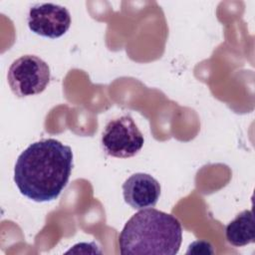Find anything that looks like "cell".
<instances>
[{"instance_id": "5b68a950", "label": "cell", "mask_w": 255, "mask_h": 255, "mask_svg": "<svg viewBox=\"0 0 255 255\" xmlns=\"http://www.w3.org/2000/svg\"><path fill=\"white\" fill-rule=\"evenodd\" d=\"M27 23L33 33L56 39L69 30L71 15L65 7L54 3L36 4L28 12Z\"/></svg>"}, {"instance_id": "8992f818", "label": "cell", "mask_w": 255, "mask_h": 255, "mask_svg": "<svg viewBox=\"0 0 255 255\" xmlns=\"http://www.w3.org/2000/svg\"><path fill=\"white\" fill-rule=\"evenodd\" d=\"M125 201L133 209L154 207L160 196V184L151 175L137 172L130 175L123 184Z\"/></svg>"}, {"instance_id": "3957f363", "label": "cell", "mask_w": 255, "mask_h": 255, "mask_svg": "<svg viewBox=\"0 0 255 255\" xmlns=\"http://www.w3.org/2000/svg\"><path fill=\"white\" fill-rule=\"evenodd\" d=\"M48 64L35 55H24L14 60L7 73L9 87L19 98L41 94L50 82Z\"/></svg>"}, {"instance_id": "7a4b0ae2", "label": "cell", "mask_w": 255, "mask_h": 255, "mask_svg": "<svg viewBox=\"0 0 255 255\" xmlns=\"http://www.w3.org/2000/svg\"><path fill=\"white\" fill-rule=\"evenodd\" d=\"M182 241V226L173 215L155 208L133 214L119 236L123 255H175Z\"/></svg>"}, {"instance_id": "ba28073f", "label": "cell", "mask_w": 255, "mask_h": 255, "mask_svg": "<svg viewBox=\"0 0 255 255\" xmlns=\"http://www.w3.org/2000/svg\"><path fill=\"white\" fill-rule=\"evenodd\" d=\"M188 253H195V254H209L213 253L212 246L209 242L207 241H194L188 246V250L186 252Z\"/></svg>"}, {"instance_id": "277c9868", "label": "cell", "mask_w": 255, "mask_h": 255, "mask_svg": "<svg viewBox=\"0 0 255 255\" xmlns=\"http://www.w3.org/2000/svg\"><path fill=\"white\" fill-rule=\"evenodd\" d=\"M101 142L106 154L128 158L134 156L141 149L144 137L132 118L125 115L106 125Z\"/></svg>"}, {"instance_id": "52a82bcc", "label": "cell", "mask_w": 255, "mask_h": 255, "mask_svg": "<svg viewBox=\"0 0 255 255\" xmlns=\"http://www.w3.org/2000/svg\"><path fill=\"white\" fill-rule=\"evenodd\" d=\"M225 237L229 244L241 247L255 241V224L252 210H243L225 227Z\"/></svg>"}, {"instance_id": "6da1fadb", "label": "cell", "mask_w": 255, "mask_h": 255, "mask_svg": "<svg viewBox=\"0 0 255 255\" xmlns=\"http://www.w3.org/2000/svg\"><path fill=\"white\" fill-rule=\"evenodd\" d=\"M73 151L55 138L31 143L15 163L14 182L19 191L36 202L56 199L68 184Z\"/></svg>"}]
</instances>
